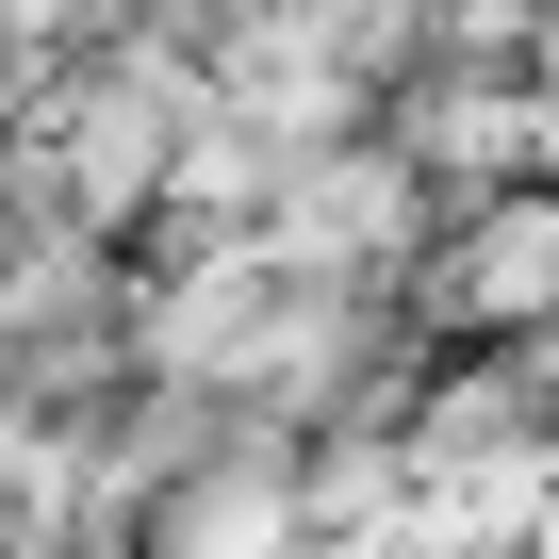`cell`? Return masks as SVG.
<instances>
[{"label":"cell","instance_id":"cell-1","mask_svg":"<svg viewBox=\"0 0 559 559\" xmlns=\"http://www.w3.org/2000/svg\"><path fill=\"white\" fill-rule=\"evenodd\" d=\"M412 297H428L444 346H543V330H559V181L444 214V247H428Z\"/></svg>","mask_w":559,"mask_h":559}]
</instances>
